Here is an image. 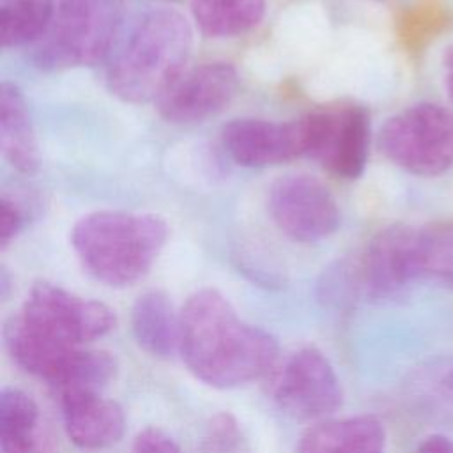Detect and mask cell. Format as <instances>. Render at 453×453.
<instances>
[{"mask_svg":"<svg viewBox=\"0 0 453 453\" xmlns=\"http://www.w3.org/2000/svg\"><path fill=\"white\" fill-rule=\"evenodd\" d=\"M166 237L168 226L156 214L96 211L76 221L71 244L81 267L96 281L126 287L152 267Z\"/></svg>","mask_w":453,"mask_h":453,"instance_id":"3","label":"cell"},{"mask_svg":"<svg viewBox=\"0 0 453 453\" xmlns=\"http://www.w3.org/2000/svg\"><path fill=\"white\" fill-rule=\"evenodd\" d=\"M241 444V428L230 412H218L211 418L203 435L205 453H234Z\"/></svg>","mask_w":453,"mask_h":453,"instance_id":"23","label":"cell"},{"mask_svg":"<svg viewBox=\"0 0 453 453\" xmlns=\"http://www.w3.org/2000/svg\"><path fill=\"white\" fill-rule=\"evenodd\" d=\"M271 395L281 411L299 419L333 414L343 402L333 365L315 347L299 349L274 370Z\"/></svg>","mask_w":453,"mask_h":453,"instance_id":"7","label":"cell"},{"mask_svg":"<svg viewBox=\"0 0 453 453\" xmlns=\"http://www.w3.org/2000/svg\"><path fill=\"white\" fill-rule=\"evenodd\" d=\"M267 205L274 225L297 242L322 241L340 223L338 205L331 191L306 173L278 179L269 189Z\"/></svg>","mask_w":453,"mask_h":453,"instance_id":"8","label":"cell"},{"mask_svg":"<svg viewBox=\"0 0 453 453\" xmlns=\"http://www.w3.org/2000/svg\"><path fill=\"white\" fill-rule=\"evenodd\" d=\"M23 211L9 196H2L0 202V246L5 248L23 228Z\"/></svg>","mask_w":453,"mask_h":453,"instance_id":"25","label":"cell"},{"mask_svg":"<svg viewBox=\"0 0 453 453\" xmlns=\"http://www.w3.org/2000/svg\"><path fill=\"white\" fill-rule=\"evenodd\" d=\"M308 156L331 173L357 179L368 159L370 117L361 106H343L306 115Z\"/></svg>","mask_w":453,"mask_h":453,"instance_id":"10","label":"cell"},{"mask_svg":"<svg viewBox=\"0 0 453 453\" xmlns=\"http://www.w3.org/2000/svg\"><path fill=\"white\" fill-rule=\"evenodd\" d=\"M64 428L73 444L103 449L119 442L126 430L122 407L101 393H80L60 398Z\"/></svg>","mask_w":453,"mask_h":453,"instance_id":"13","label":"cell"},{"mask_svg":"<svg viewBox=\"0 0 453 453\" xmlns=\"http://www.w3.org/2000/svg\"><path fill=\"white\" fill-rule=\"evenodd\" d=\"M221 142L228 156L250 168H265L308 156L306 115L288 122L235 119L223 127Z\"/></svg>","mask_w":453,"mask_h":453,"instance_id":"12","label":"cell"},{"mask_svg":"<svg viewBox=\"0 0 453 453\" xmlns=\"http://www.w3.org/2000/svg\"><path fill=\"white\" fill-rule=\"evenodd\" d=\"M418 398L430 412L453 418V356L425 365L414 379Z\"/></svg>","mask_w":453,"mask_h":453,"instance_id":"22","label":"cell"},{"mask_svg":"<svg viewBox=\"0 0 453 453\" xmlns=\"http://www.w3.org/2000/svg\"><path fill=\"white\" fill-rule=\"evenodd\" d=\"M179 315V354L203 384L232 389L274 373L280 356L276 338L244 322L221 292L196 290Z\"/></svg>","mask_w":453,"mask_h":453,"instance_id":"2","label":"cell"},{"mask_svg":"<svg viewBox=\"0 0 453 453\" xmlns=\"http://www.w3.org/2000/svg\"><path fill=\"white\" fill-rule=\"evenodd\" d=\"M357 294L384 299L400 294L418 278V226L391 225L372 237L350 265Z\"/></svg>","mask_w":453,"mask_h":453,"instance_id":"9","label":"cell"},{"mask_svg":"<svg viewBox=\"0 0 453 453\" xmlns=\"http://www.w3.org/2000/svg\"><path fill=\"white\" fill-rule=\"evenodd\" d=\"M444 85H446L449 99L453 101V44L449 46L446 58H444Z\"/></svg>","mask_w":453,"mask_h":453,"instance_id":"27","label":"cell"},{"mask_svg":"<svg viewBox=\"0 0 453 453\" xmlns=\"http://www.w3.org/2000/svg\"><path fill=\"white\" fill-rule=\"evenodd\" d=\"M239 76L226 62L182 71L157 97L159 115L172 124H195L219 113L235 96Z\"/></svg>","mask_w":453,"mask_h":453,"instance_id":"11","label":"cell"},{"mask_svg":"<svg viewBox=\"0 0 453 453\" xmlns=\"http://www.w3.org/2000/svg\"><path fill=\"white\" fill-rule=\"evenodd\" d=\"M379 145L409 173L441 175L453 166V111L434 103L409 106L386 120Z\"/></svg>","mask_w":453,"mask_h":453,"instance_id":"6","label":"cell"},{"mask_svg":"<svg viewBox=\"0 0 453 453\" xmlns=\"http://www.w3.org/2000/svg\"><path fill=\"white\" fill-rule=\"evenodd\" d=\"M124 16L122 0H55L48 32L32 60L46 71L96 65L113 48Z\"/></svg>","mask_w":453,"mask_h":453,"instance_id":"5","label":"cell"},{"mask_svg":"<svg viewBox=\"0 0 453 453\" xmlns=\"http://www.w3.org/2000/svg\"><path fill=\"white\" fill-rule=\"evenodd\" d=\"M55 0H0V39L4 48L35 44L50 28Z\"/></svg>","mask_w":453,"mask_h":453,"instance_id":"19","label":"cell"},{"mask_svg":"<svg viewBox=\"0 0 453 453\" xmlns=\"http://www.w3.org/2000/svg\"><path fill=\"white\" fill-rule=\"evenodd\" d=\"M131 329L138 347L157 359H170L179 352L180 315L161 290H149L134 301Z\"/></svg>","mask_w":453,"mask_h":453,"instance_id":"16","label":"cell"},{"mask_svg":"<svg viewBox=\"0 0 453 453\" xmlns=\"http://www.w3.org/2000/svg\"><path fill=\"white\" fill-rule=\"evenodd\" d=\"M129 453H182L179 444L166 432L147 426L133 441Z\"/></svg>","mask_w":453,"mask_h":453,"instance_id":"24","label":"cell"},{"mask_svg":"<svg viewBox=\"0 0 453 453\" xmlns=\"http://www.w3.org/2000/svg\"><path fill=\"white\" fill-rule=\"evenodd\" d=\"M117 373V359L106 350L80 349L53 388L58 396L101 393Z\"/></svg>","mask_w":453,"mask_h":453,"instance_id":"21","label":"cell"},{"mask_svg":"<svg viewBox=\"0 0 453 453\" xmlns=\"http://www.w3.org/2000/svg\"><path fill=\"white\" fill-rule=\"evenodd\" d=\"M0 448L2 453H55L57 449L39 405L18 388H4L0 393Z\"/></svg>","mask_w":453,"mask_h":453,"instance_id":"14","label":"cell"},{"mask_svg":"<svg viewBox=\"0 0 453 453\" xmlns=\"http://www.w3.org/2000/svg\"><path fill=\"white\" fill-rule=\"evenodd\" d=\"M0 149L14 170L34 173L39 168L37 142L25 97L9 81L0 85Z\"/></svg>","mask_w":453,"mask_h":453,"instance_id":"17","label":"cell"},{"mask_svg":"<svg viewBox=\"0 0 453 453\" xmlns=\"http://www.w3.org/2000/svg\"><path fill=\"white\" fill-rule=\"evenodd\" d=\"M418 278L453 288V221L418 228Z\"/></svg>","mask_w":453,"mask_h":453,"instance_id":"20","label":"cell"},{"mask_svg":"<svg viewBox=\"0 0 453 453\" xmlns=\"http://www.w3.org/2000/svg\"><path fill=\"white\" fill-rule=\"evenodd\" d=\"M265 12V0H193L191 14L207 37H235L255 28Z\"/></svg>","mask_w":453,"mask_h":453,"instance_id":"18","label":"cell"},{"mask_svg":"<svg viewBox=\"0 0 453 453\" xmlns=\"http://www.w3.org/2000/svg\"><path fill=\"white\" fill-rule=\"evenodd\" d=\"M386 432L375 416L326 419L299 439L297 453H384Z\"/></svg>","mask_w":453,"mask_h":453,"instance_id":"15","label":"cell"},{"mask_svg":"<svg viewBox=\"0 0 453 453\" xmlns=\"http://www.w3.org/2000/svg\"><path fill=\"white\" fill-rule=\"evenodd\" d=\"M418 453H453V441L444 435H428L418 448Z\"/></svg>","mask_w":453,"mask_h":453,"instance_id":"26","label":"cell"},{"mask_svg":"<svg viewBox=\"0 0 453 453\" xmlns=\"http://www.w3.org/2000/svg\"><path fill=\"white\" fill-rule=\"evenodd\" d=\"M189 48L191 28L182 14L172 9L145 12L110 58V92L127 103L157 101L184 71Z\"/></svg>","mask_w":453,"mask_h":453,"instance_id":"4","label":"cell"},{"mask_svg":"<svg viewBox=\"0 0 453 453\" xmlns=\"http://www.w3.org/2000/svg\"><path fill=\"white\" fill-rule=\"evenodd\" d=\"M117 324L110 306L50 281H37L4 327L5 349L18 368L51 388L74 354Z\"/></svg>","mask_w":453,"mask_h":453,"instance_id":"1","label":"cell"}]
</instances>
